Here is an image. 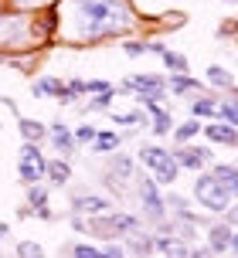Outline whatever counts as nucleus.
Masks as SVG:
<instances>
[{
  "label": "nucleus",
  "mask_w": 238,
  "mask_h": 258,
  "mask_svg": "<svg viewBox=\"0 0 238 258\" xmlns=\"http://www.w3.org/2000/svg\"><path fill=\"white\" fill-rule=\"evenodd\" d=\"M4 234H7V224H0V238H4Z\"/></svg>",
  "instance_id": "c9c22d12"
},
{
  "label": "nucleus",
  "mask_w": 238,
  "mask_h": 258,
  "mask_svg": "<svg viewBox=\"0 0 238 258\" xmlns=\"http://www.w3.org/2000/svg\"><path fill=\"white\" fill-rule=\"evenodd\" d=\"M235 4H238V0H235Z\"/></svg>",
  "instance_id": "4c0bfd02"
},
{
  "label": "nucleus",
  "mask_w": 238,
  "mask_h": 258,
  "mask_svg": "<svg viewBox=\"0 0 238 258\" xmlns=\"http://www.w3.org/2000/svg\"><path fill=\"white\" fill-rule=\"evenodd\" d=\"M235 170H238V163H235Z\"/></svg>",
  "instance_id": "e433bc0d"
},
{
  "label": "nucleus",
  "mask_w": 238,
  "mask_h": 258,
  "mask_svg": "<svg viewBox=\"0 0 238 258\" xmlns=\"http://www.w3.org/2000/svg\"><path fill=\"white\" fill-rule=\"evenodd\" d=\"M72 207L75 211H106V201L102 197H72Z\"/></svg>",
  "instance_id": "412c9836"
},
{
  "label": "nucleus",
  "mask_w": 238,
  "mask_h": 258,
  "mask_svg": "<svg viewBox=\"0 0 238 258\" xmlns=\"http://www.w3.org/2000/svg\"><path fill=\"white\" fill-rule=\"evenodd\" d=\"M133 173H136V167H133L130 156H116V160H112V177H119V180H130Z\"/></svg>",
  "instance_id": "a211bd4d"
},
{
  "label": "nucleus",
  "mask_w": 238,
  "mask_h": 258,
  "mask_svg": "<svg viewBox=\"0 0 238 258\" xmlns=\"http://www.w3.org/2000/svg\"><path fill=\"white\" fill-rule=\"evenodd\" d=\"M191 112H194V119H211L214 112H218V102H214L211 95H208V99H198V102L191 105Z\"/></svg>",
  "instance_id": "f3484780"
},
{
  "label": "nucleus",
  "mask_w": 238,
  "mask_h": 258,
  "mask_svg": "<svg viewBox=\"0 0 238 258\" xmlns=\"http://www.w3.org/2000/svg\"><path fill=\"white\" fill-rule=\"evenodd\" d=\"M95 140V129L92 126H79V133H75V143H92Z\"/></svg>",
  "instance_id": "2f4dec72"
},
{
  "label": "nucleus",
  "mask_w": 238,
  "mask_h": 258,
  "mask_svg": "<svg viewBox=\"0 0 238 258\" xmlns=\"http://www.w3.org/2000/svg\"><path fill=\"white\" fill-rule=\"evenodd\" d=\"M17 255H21V258H41V245L24 241V245H17Z\"/></svg>",
  "instance_id": "c85d7f7f"
},
{
  "label": "nucleus",
  "mask_w": 238,
  "mask_h": 258,
  "mask_svg": "<svg viewBox=\"0 0 238 258\" xmlns=\"http://www.w3.org/2000/svg\"><path fill=\"white\" fill-rule=\"evenodd\" d=\"M228 248H235V255H238V231H231V245Z\"/></svg>",
  "instance_id": "f704fd0d"
},
{
  "label": "nucleus",
  "mask_w": 238,
  "mask_h": 258,
  "mask_svg": "<svg viewBox=\"0 0 238 258\" xmlns=\"http://www.w3.org/2000/svg\"><path fill=\"white\" fill-rule=\"evenodd\" d=\"M112 95H116L112 89H109V92H99V95L92 99V105H89V109H92V112H99V109H109V102H112Z\"/></svg>",
  "instance_id": "a878e982"
},
{
  "label": "nucleus",
  "mask_w": 238,
  "mask_h": 258,
  "mask_svg": "<svg viewBox=\"0 0 238 258\" xmlns=\"http://www.w3.org/2000/svg\"><path fill=\"white\" fill-rule=\"evenodd\" d=\"M140 201H143V207H146V214H150V221H163V218H167L163 197H160L157 183L150 180V177H143V180H140Z\"/></svg>",
  "instance_id": "423d86ee"
},
{
  "label": "nucleus",
  "mask_w": 238,
  "mask_h": 258,
  "mask_svg": "<svg viewBox=\"0 0 238 258\" xmlns=\"http://www.w3.org/2000/svg\"><path fill=\"white\" fill-rule=\"evenodd\" d=\"M31 92H34V95H58V99H62L65 85H58V78H44V82H34Z\"/></svg>",
  "instance_id": "2eb2a0df"
},
{
  "label": "nucleus",
  "mask_w": 238,
  "mask_h": 258,
  "mask_svg": "<svg viewBox=\"0 0 238 258\" xmlns=\"http://www.w3.org/2000/svg\"><path fill=\"white\" fill-rule=\"evenodd\" d=\"M208 82H211V85H218V89H231V75H228L225 68H221V64H211V68H208Z\"/></svg>",
  "instance_id": "6ab92c4d"
},
{
  "label": "nucleus",
  "mask_w": 238,
  "mask_h": 258,
  "mask_svg": "<svg viewBox=\"0 0 238 258\" xmlns=\"http://www.w3.org/2000/svg\"><path fill=\"white\" fill-rule=\"evenodd\" d=\"M153 248H157V238H146V234H136V238H133V241H130V251H133V255H136V258L150 255Z\"/></svg>",
  "instance_id": "dca6fc26"
},
{
  "label": "nucleus",
  "mask_w": 238,
  "mask_h": 258,
  "mask_svg": "<svg viewBox=\"0 0 238 258\" xmlns=\"http://www.w3.org/2000/svg\"><path fill=\"white\" fill-rule=\"evenodd\" d=\"M112 122H116V126H140L143 116H140V112H126V116H112Z\"/></svg>",
  "instance_id": "c756f323"
},
{
  "label": "nucleus",
  "mask_w": 238,
  "mask_h": 258,
  "mask_svg": "<svg viewBox=\"0 0 238 258\" xmlns=\"http://www.w3.org/2000/svg\"><path fill=\"white\" fill-rule=\"evenodd\" d=\"M27 204L31 207H48V194L41 190V187H31V190H27Z\"/></svg>",
  "instance_id": "393cba45"
},
{
  "label": "nucleus",
  "mask_w": 238,
  "mask_h": 258,
  "mask_svg": "<svg viewBox=\"0 0 238 258\" xmlns=\"http://www.w3.org/2000/svg\"><path fill=\"white\" fill-rule=\"evenodd\" d=\"M92 146L99 150V153H109V150H116V146H119V136H116V133H109V129H106V133H95Z\"/></svg>",
  "instance_id": "aec40b11"
},
{
  "label": "nucleus",
  "mask_w": 238,
  "mask_h": 258,
  "mask_svg": "<svg viewBox=\"0 0 238 258\" xmlns=\"http://www.w3.org/2000/svg\"><path fill=\"white\" fill-rule=\"evenodd\" d=\"M123 48H126V54H130V58H140V54L150 51V44H143V41H126Z\"/></svg>",
  "instance_id": "cd10ccee"
},
{
  "label": "nucleus",
  "mask_w": 238,
  "mask_h": 258,
  "mask_svg": "<svg viewBox=\"0 0 238 258\" xmlns=\"http://www.w3.org/2000/svg\"><path fill=\"white\" fill-rule=\"evenodd\" d=\"M102 255H106V258H123V248H119V245H109Z\"/></svg>",
  "instance_id": "473e14b6"
},
{
  "label": "nucleus",
  "mask_w": 238,
  "mask_h": 258,
  "mask_svg": "<svg viewBox=\"0 0 238 258\" xmlns=\"http://www.w3.org/2000/svg\"><path fill=\"white\" fill-rule=\"evenodd\" d=\"M112 89V85H109L106 78H95V82H85V92H95V95H99V92H109Z\"/></svg>",
  "instance_id": "7c9ffc66"
},
{
  "label": "nucleus",
  "mask_w": 238,
  "mask_h": 258,
  "mask_svg": "<svg viewBox=\"0 0 238 258\" xmlns=\"http://www.w3.org/2000/svg\"><path fill=\"white\" fill-rule=\"evenodd\" d=\"M140 160H143V167L150 170L160 183L177 180V160H173V153L160 150V146H143V150H140Z\"/></svg>",
  "instance_id": "f03ea898"
},
{
  "label": "nucleus",
  "mask_w": 238,
  "mask_h": 258,
  "mask_svg": "<svg viewBox=\"0 0 238 258\" xmlns=\"http://www.w3.org/2000/svg\"><path fill=\"white\" fill-rule=\"evenodd\" d=\"M170 92H173V95H187V92H201V82H198V78H191L187 72H177V75L170 78Z\"/></svg>",
  "instance_id": "9b49d317"
},
{
  "label": "nucleus",
  "mask_w": 238,
  "mask_h": 258,
  "mask_svg": "<svg viewBox=\"0 0 238 258\" xmlns=\"http://www.w3.org/2000/svg\"><path fill=\"white\" fill-rule=\"evenodd\" d=\"M17 126H21V133L27 136V143H38L48 136V129L41 126V122H34V119H17Z\"/></svg>",
  "instance_id": "4468645a"
},
{
  "label": "nucleus",
  "mask_w": 238,
  "mask_h": 258,
  "mask_svg": "<svg viewBox=\"0 0 238 258\" xmlns=\"http://www.w3.org/2000/svg\"><path fill=\"white\" fill-rule=\"evenodd\" d=\"M123 92H136L140 99H157L167 92V82H163V75H133L126 78V85H123Z\"/></svg>",
  "instance_id": "39448f33"
},
{
  "label": "nucleus",
  "mask_w": 238,
  "mask_h": 258,
  "mask_svg": "<svg viewBox=\"0 0 238 258\" xmlns=\"http://www.w3.org/2000/svg\"><path fill=\"white\" fill-rule=\"evenodd\" d=\"M211 173H214V180L221 183V187H225L231 197H238V170H235V167H228V163H218Z\"/></svg>",
  "instance_id": "1a4fd4ad"
},
{
  "label": "nucleus",
  "mask_w": 238,
  "mask_h": 258,
  "mask_svg": "<svg viewBox=\"0 0 238 258\" xmlns=\"http://www.w3.org/2000/svg\"><path fill=\"white\" fill-rule=\"evenodd\" d=\"M51 143L62 150V153H72V150H75V136H72L62 122H54V126H51Z\"/></svg>",
  "instance_id": "ddd939ff"
},
{
  "label": "nucleus",
  "mask_w": 238,
  "mask_h": 258,
  "mask_svg": "<svg viewBox=\"0 0 238 258\" xmlns=\"http://www.w3.org/2000/svg\"><path fill=\"white\" fill-rule=\"evenodd\" d=\"M173 160L187 170H201L204 163H211V153H208L204 146H181V150L173 153Z\"/></svg>",
  "instance_id": "0eeeda50"
},
{
  "label": "nucleus",
  "mask_w": 238,
  "mask_h": 258,
  "mask_svg": "<svg viewBox=\"0 0 238 258\" xmlns=\"http://www.w3.org/2000/svg\"><path fill=\"white\" fill-rule=\"evenodd\" d=\"M72 7H75V14H79L82 38L85 41L119 34V31H126L130 21H133L126 0H75Z\"/></svg>",
  "instance_id": "f257e3e1"
},
{
  "label": "nucleus",
  "mask_w": 238,
  "mask_h": 258,
  "mask_svg": "<svg viewBox=\"0 0 238 258\" xmlns=\"http://www.w3.org/2000/svg\"><path fill=\"white\" fill-rule=\"evenodd\" d=\"M194 197H198V204H204L208 211H228V201H231V194L214 180V173H201L198 177Z\"/></svg>",
  "instance_id": "7ed1b4c3"
},
{
  "label": "nucleus",
  "mask_w": 238,
  "mask_h": 258,
  "mask_svg": "<svg viewBox=\"0 0 238 258\" xmlns=\"http://www.w3.org/2000/svg\"><path fill=\"white\" fill-rule=\"evenodd\" d=\"M163 61L170 64L173 72H187V58H184V54H177V51H163Z\"/></svg>",
  "instance_id": "b1692460"
},
{
  "label": "nucleus",
  "mask_w": 238,
  "mask_h": 258,
  "mask_svg": "<svg viewBox=\"0 0 238 258\" xmlns=\"http://www.w3.org/2000/svg\"><path fill=\"white\" fill-rule=\"evenodd\" d=\"M204 136L211 143H221V146H238V126H228V122H211L204 126Z\"/></svg>",
  "instance_id": "6e6552de"
},
{
  "label": "nucleus",
  "mask_w": 238,
  "mask_h": 258,
  "mask_svg": "<svg viewBox=\"0 0 238 258\" xmlns=\"http://www.w3.org/2000/svg\"><path fill=\"white\" fill-rule=\"evenodd\" d=\"M218 112H221V119H225L228 126H238V89L235 92L228 89V99L218 105Z\"/></svg>",
  "instance_id": "f8f14e48"
},
{
  "label": "nucleus",
  "mask_w": 238,
  "mask_h": 258,
  "mask_svg": "<svg viewBox=\"0 0 238 258\" xmlns=\"http://www.w3.org/2000/svg\"><path fill=\"white\" fill-rule=\"evenodd\" d=\"M44 173H48L54 183H65V180H68V163L54 160V163H48V170H44Z\"/></svg>",
  "instance_id": "4be33fe9"
},
{
  "label": "nucleus",
  "mask_w": 238,
  "mask_h": 258,
  "mask_svg": "<svg viewBox=\"0 0 238 258\" xmlns=\"http://www.w3.org/2000/svg\"><path fill=\"white\" fill-rule=\"evenodd\" d=\"M44 170H48V160L41 156V150L34 146V143H24V146H21V167H17L21 180L24 183H38L41 177H44Z\"/></svg>",
  "instance_id": "20e7f679"
},
{
  "label": "nucleus",
  "mask_w": 238,
  "mask_h": 258,
  "mask_svg": "<svg viewBox=\"0 0 238 258\" xmlns=\"http://www.w3.org/2000/svg\"><path fill=\"white\" fill-rule=\"evenodd\" d=\"M201 126H198V119H191V122H184V126H177V143H184L191 140V136H198Z\"/></svg>",
  "instance_id": "5701e85b"
},
{
  "label": "nucleus",
  "mask_w": 238,
  "mask_h": 258,
  "mask_svg": "<svg viewBox=\"0 0 238 258\" xmlns=\"http://www.w3.org/2000/svg\"><path fill=\"white\" fill-rule=\"evenodd\" d=\"M208 238H211V251H228V245H231V224H214L208 231Z\"/></svg>",
  "instance_id": "9d476101"
},
{
  "label": "nucleus",
  "mask_w": 238,
  "mask_h": 258,
  "mask_svg": "<svg viewBox=\"0 0 238 258\" xmlns=\"http://www.w3.org/2000/svg\"><path fill=\"white\" fill-rule=\"evenodd\" d=\"M75 258H106L99 248H92V245H75V251H72Z\"/></svg>",
  "instance_id": "bb28decb"
},
{
  "label": "nucleus",
  "mask_w": 238,
  "mask_h": 258,
  "mask_svg": "<svg viewBox=\"0 0 238 258\" xmlns=\"http://www.w3.org/2000/svg\"><path fill=\"white\" fill-rule=\"evenodd\" d=\"M225 224H231V228L238 224V207H231V211H228V221H225Z\"/></svg>",
  "instance_id": "72a5a7b5"
}]
</instances>
